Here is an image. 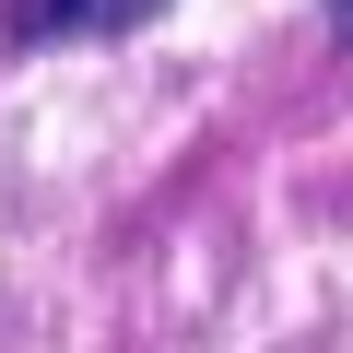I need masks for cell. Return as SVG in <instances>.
Returning a JSON list of instances; mask_svg holds the SVG:
<instances>
[{
    "label": "cell",
    "instance_id": "cell-1",
    "mask_svg": "<svg viewBox=\"0 0 353 353\" xmlns=\"http://www.w3.org/2000/svg\"><path fill=\"white\" fill-rule=\"evenodd\" d=\"M165 0H12V48H59V36H130V24H153Z\"/></svg>",
    "mask_w": 353,
    "mask_h": 353
},
{
    "label": "cell",
    "instance_id": "cell-2",
    "mask_svg": "<svg viewBox=\"0 0 353 353\" xmlns=\"http://www.w3.org/2000/svg\"><path fill=\"white\" fill-rule=\"evenodd\" d=\"M330 36H341V48H353V0H330Z\"/></svg>",
    "mask_w": 353,
    "mask_h": 353
}]
</instances>
